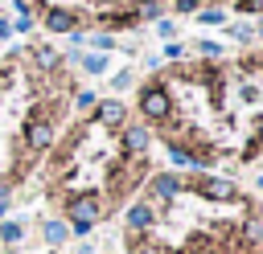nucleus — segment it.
<instances>
[{
    "label": "nucleus",
    "instance_id": "f257e3e1",
    "mask_svg": "<svg viewBox=\"0 0 263 254\" xmlns=\"http://www.w3.org/2000/svg\"><path fill=\"white\" fill-rule=\"evenodd\" d=\"M66 217H70V229L74 234H90L99 225V217H103V201L95 193H78V197L66 201Z\"/></svg>",
    "mask_w": 263,
    "mask_h": 254
},
{
    "label": "nucleus",
    "instance_id": "f03ea898",
    "mask_svg": "<svg viewBox=\"0 0 263 254\" xmlns=\"http://www.w3.org/2000/svg\"><path fill=\"white\" fill-rule=\"evenodd\" d=\"M168 111H173V98H168V90L164 86H144L140 90V115L148 119V123H164L168 119Z\"/></svg>",
    "mask_w": 263,
    "mask_h": 254
},
{
    "label": "nucleus",
    "instance_id": "7ed1b4c3",
    "mask_svg": "<svg viewBox=\"0 0 263 254\" xmlns=\"http://www.w3.org/2000/svg\"><path fill=\"white\" fill-rule=\"evenodd\" d=\"M95 123H99V127H123V123H127V107H123L119 98H103L99 111H95Z\"/></svg>",
    "mask_w": 263,
    "mask_h": 254
},
{
    "label": "nucleus",
    "instance_id": "20e7f679",
    "mask_svg": "<svg viewBox=\"0 0 263 254\" xmlns=\"http://www.w3.org/2000/svg\"><path fill=\"white\" fill-rule=\"evenodd\" d=\"M25 143H29L33 152H45V147L53 143V127H49V119H29V127H25Z\"/></svg>",
    "mask_w": 263,
    "mask_h": 254
},
{
    "label": "nucleus",
    "instance_id": "39448f33",
    "mask_svg": "<svg viewBox=\"0 0 263 254\" xmlns=\"http://www.w3.org/2000/svg\"><path fill=\"white\" fill-rule=\"evenodd\" d=\"M152 217H156V213H152L148 201H132V205H127V229H132V234H148Z\"/></svg>",
    "mask_w": 263,
    "mask_h": 254
},
{
    "label": "nucleus",
    "instance_id": "423d86ee",
    "mask_svg": "<svg viewBox=\"0 0 263 254\" xmlns=\"http://www.w3.org/2000/svg\"><path fill=\"white\" fill-rule=\"evenodd\" d=\"M210 201H230L234 197V184L230 180H222V176H201V184H197Z\"/></svg>",
    "mask_w": 263,
    "mask_h": 254
},
{
    "label": "nucleus",
    "instance_id": "0eeeda50",
    "mask_svg": "<svg viewBox=\"0 0 263 254\" xmlns=\"http://www.w3.org/2000/svg\"><path fill=\"white\" fill-rule=\"evenodd\" d=\"M74 25H78V20H74L70 8H49V12H45V29H49V33H74Z\"/></svg>",
    "mask_w": 263,
    "mask_h": 254
},
{
    "label": "nucleus",
    "instance_id": "6e6552de",
    "mask_svg": "<svg viewBox=\"0 0 263 254\" xmlns=\"http://www.w3.org/2000/svg\"><path fill=\"white\" fill-rule=\"evenodd\" d=\"M152 193H156L160 201H173V197L181 193V176H173V172H160V176L152 180Z\"/></svg>",
    "mask_w": 263,
    "mask_h": 254
},
{
    "label": "nucleus",
    "instance_id": "1a4fd4ad",
    "mask_svg": "<svg viewBox=\"0 0 263 254\" xmlns=\"http://www.w3.org/2000/svg\"><path fill=\"white\" fill-rule=\"evenodd\" d=\"M123 147L140 156V152L148 147V131H144V127H127V131H123Z\"/></svg>",
    "mask_w": 263,
    "mask_h": 254
},
{
    "label": "nucleus",
    "instance_id": "9d476101",
    "mask_svg": "<svg viewBox=\"0 0 263 254\" xmlns=\"http://www.w3.org/2000/svg\"><path fill=\"white\" fill-rule=\"evenodd\" d=\"M168 156H173L177 168H197V164H201L197 152H189V147H181V143H168Z\"/></svg>",
    "mask_w": 263,
    "mask_h": 254
},
{
    "label": "nucleus",
    "instance_id": "9b49d317",
    "mask_svg": "<svg viewBox=\"0 0 263 254\" xmlns=\"http://www.w3.org/2000/svg\"><path fill=\"white\" fill-rule=\"evenodd\" d=\"M78 61H82V70H86V74H103V70H107V53H95V49H90V53H82Z\"/></svg>",
    "mask_w": 263,
    "mask_h": 254
},
{
    "label": "nucleus",
    "instance_id": "f8f14e48",
    "mask_svg": "<svg viewBox=\"0 0 263 254\" xmlns=\"http://www.w3.org/2000/svg\"><path fill=\"white\" fill-rule=\"evenodd\" d=\"M21 238H25V225H21V221H4V225H0V242H8V246H16Z\"/></svg>",
    "mask_w": 263,
    "mask_h": 254
},
{
    "label": "nucleus",
    "instance_id": "ddd939ff",
    "mask_svg": "<svg viewBox=\"0 0 263 254\" xmlns=\"http://www.w3.org/2000/svg\"><path fill=\"white\" fill-rule=\"evenodd\" d=\"M45 242L49 246H62L66 242V221H45Z\"/></svg>",
    "mask_w": 263,
    "mask_h": 254
},
{
    "label": "nucleus",
    "instance_id": "4468645a",
    "mask_svg": "<svg viewBox=\"0 0 263 254\" xmlns=\"http://www.w3.org/2000/svg\"><path fill=\"white\" fill-rule=\"evenodd\" d=\"M33 57H37V66H41V70H53V66L62 61V57H58V49H49V45H41Z\"/></svg>",
    "mask_w": 263,
    "mask_h": 254
},
{
    "label": "nucleus",
    "instance_id": "2eb2a0df",
    "mask_svg": "<svg viewBox=\"0 0 263 254\" xmlns=\"http://www.w3.org/2000/svg\"><path fill=\"white\" fill-rule=\"evenodd\" d=\"M242 234H247V242L259 246V242H263V217H247V229H242Z\"/></svg>",
    "mask_w": 263,
    "mask_h": 254
},
{
    "label": "nucleus",
    "instance_id": "dca6fc26",
    "mask_svg": "<svg viewBox=\"0 0 263 254\" xmlns=\"http://www.w3.org/2000/svg\"><path fill=\"white\" fill-rule=\"evenodd\" d=\"M90 45H95V53H107V49H115V37H111V33H95Z\"/></svg>",
    "mask_w": 263,
    "mask_h": 254
},
{
    "label": "nucleus",
    "instance_id": "f3484780",
    "mask_svg": "<svg viewBox=\"0 0 263 254\" xmlns=\"http://www.w3.org/2000/svg\"><path fill=\"white\" fill-rule=\"evenodd\" d=\"M74 107L78 111H90L95 107V90H74Z\"/></svg>",
    "mask_w": 263,
    "mask_h": 254
},
{
    "label": "nucleus",
    "instance_id": "a211bd4d",
    "mask_svg": "<svg viewBox=\"0 0 263 254\" xmlns=\"http://www.w3.org/2000/svg\"><path fill=\"white\" fill-rule=\"evenodd\" d=\"M197 53L201 57H222V45L218 41H197Z\"/></svg>",
    "mask_w": 263,
    "mask_h": 254
},
{
    "label": "nucleus",
    "instance_id": "6ab92c4d",
    "mask_svg": "<svg viewBox=\"0 0 263 254\" xmlns=\"http://www.w3.org/2000/svg\"><path fill=\"white\" fill-rule=\"evenodd\" d=\"M160 12V0H140L136 4V16H156Z\"/></svg>",
    "mask_w": 263,
    "mask_h": 254
},
{
    "label": "nucleus",
    "instance_id": "aec40b11",
    "mask_svg": "<svg viewBox=\"0 0 263 254\" xmlns=\"http://www.w3.org/2000/svg\"><path fill=\"white\" fill-rule=\"evenodd\" d=\"M8 201H12V176H4V180H0V213L8 209Z\"/></svg>",
    "mask_w": 263,
    "mask_h": 254
},
{
    "label": "nucleus",
    "instance_id": "412c9836",
    "mask_svg": "<svg viewBox=\"0 0 263 254\" xmlns=\"http://www.w3.org/2000/svg\"><path fill=\"white\" fill-rule=\"evenodd\" d=\"M230 37H234V41H255L251 25H234V29H230Z\"/></svg>",
    "mask_w": 263,
    "mask_h": 254
},
{
    "label": "nucleus",
    "instance_id": "4be33fe9",
    "mask_svg": "<svg viewBox=\"0 0 263 254\" xmlns=\"http://www.w3.org/2000/svg\"><path fill=\"white\" fill-rule=\"evenodd\" d=\"M132 254H164V250H160L156 242H136V246H132Z\"/></svg>",
    "mask_w": 263,
    "mask_h": 254
},
{
    "label": "nucleus",
    "instance_id": "5701e85b",
    "mask_svg": "<svg viewBox=\"0 0 263 254\" xmlns=\"http://www.w3.org/2000/svg\"><path fill=\"white\" fill-rule=\"evenodd\" d=\"M197 20H205V25H218V20H222V12H218V8H201V12H197Z\"/></svg>",
    "mask_w": 263,
    "mask_h": 254
},
{
    "label": "nucleus",
    "instance_id": "b1692460",
    "mask_svg": "<svg viewBox=\"0 0 263 254\" xmlns=\"http://www.w3.org/2000/svg\"><path fill=\"white\" fill-rule=\"evenodd\" d=\"M173 8H177V12H197L201 0H173Z\"/></svg>",
    "mask_w": 263,
    "mask_h": 254
},
{
    "label": "nucleus",
    "instance_id": "393cba45",
    "mask_svg": "<svg viewBox=\"0 0 263 254\" xmlns=\"http://www.w3.org/2000/svg\"><path fill=\"white\" fill-rule=\"evenodd\" d=\"M127 86H132V70H119L115 74V90H127Z\"/></svg>",
    "mask_w": 263,
    "mask_h": 254
},
{
    "label": "nucleus",
    "instance_id": "a878e982",
    "mask_svg": "<svg viewBox=\"0 0 263 254\" xmlns=\"http://www.w3.org/2000/svg\"><path fill=\"white\" fill-rule=\"evenodd\" d=\"M156 33H160V37H177V25H173V20H160Z\"/></svg>",
    "mask_w": 263,
    "mask_h": 254
},
{
    "label": "nucleus",
    "instance_id": "bb28decb",
    "mask_svg": "<svg viewBox=\"0 0 263 254\" xmlns=\"http://www.w3.org/2000/svg\"><path fill=\"white\" fill-rule=\"evenodd\" d=\"M242 12H263V0H238Z\"/></svg>",
    "mask_w": 263,
    "mask_h": 254
},
{
    "label": "nucleus",
    "instance_id": "cd10ccee",
    "mask_svg": "<svg viewBox=\"0 0 263 254\" xmlns=\"http://www.w3.org/2000/svg\"><path fill=\"white\" fill-rule=\"evenodd\" d=\"M25 29H33V20H29V16H16V25H12V33H25Z\"/></svg>",
    "mask_w": 263,
    "mask_h": 254
},
{
    "label": "nucleus",
    "instance_id": "c85d7f7f",
    "mask_svg": "<svg viewBox=\"0 0 263 254\" xmlns=\"http://www.w3.org/2000/svg\"><path fill=\"white\" fill-rule=\"evenodd\" d=\"M8 33H12V25H8V20H4V16H0V41H4V37H8Z\"/></svg>",
    "mask_w": 263,
    "mask_h": 254
},
{
    "label": "nucleus",
    "instance_id": "c756f323",
    "mask_svg": "<svg viewBox=\"0 0 263 254\" xmlns=\"http://www.w3.org/2000/svg\"><path fill=\"white\" fill-rule=\"evenodd\" d=\"M255 37H263V25H259V33H255Z\"/></svg>",
    "mask_w": 263,
    "mask_h": 254
}]
</instances>
